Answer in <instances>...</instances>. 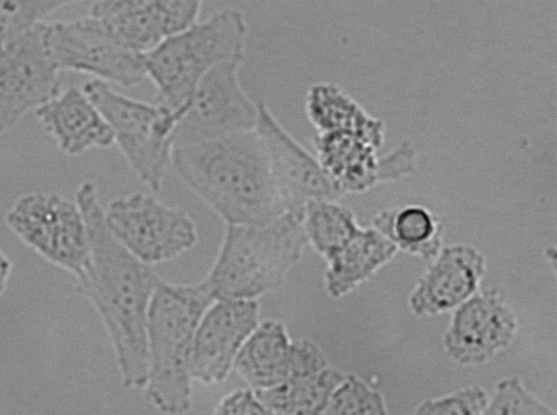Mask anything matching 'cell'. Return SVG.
<instances>
[{
    "instance_id": "obj_1",
    "label": "cell",
    "mask_w": 557,
    "mask_h": 415,
    "mask_svg": "<svg viewBox=\"0 0 557 415\" xmlns=\"http://www.w3.org/2000/svg\"><path fill=\"white\" fill-rule=\"evenodd\" d=\"M88 230L90 259L77 281L99 315L111 342L122 383L143 389L147 373L146 323L149 304L161 279L113 236L94 181L76 192Z\"/></svg>"
},
{
    "instance_id": "obj_2",
    "label": "cell",
    "mask_w": 557,
    "mask_h": 415,
    "mask_svg": "<svg viewBox=\"0 0 557 415\" xmlns=\"http://www.w3.org/2000/svg\"><path fill=\"white\" fill-rule=\"evenodd\" d=\"M171 165L225 225H260L286 213L256 129L174 147Z\"/></svg>"
},
{
    "instance_id": "obj_3",
    "label": "cell",
    "mask_w": 557,
    "mask_h": 415,
    "mask_svg": "<svg viewBox=\"0 0 557 415\" xmlns=\"http://www.w3.org/2000/svg\"><path fill=\"white\" fill-rule=\"evenodd\" d=\"M215 300L205 279L173 284L160 279L146 323L147 401L164 415H185L193 407L190 353L197 325Z\"/></svg>"
},
{
    "instance_id": "obj_4",
    "label": "cell",
    "mask_w": 557,
    "mask_h": 415,
    "mask_svg": "<svg viewBox=\"0 0 557 415\" xmlns=\"http://www.w3.org/2000/svg\"><path fill=\"white\" fill-rule=\"evenodd\" d=\"M308 246L300 216L226 225L205 280L215 299L258 300L278 290Z\"/></svg>"
},
{
    "instance_id": "obj_5",
    "label": "cell",
    "mask_w": 557,
    "mask_h": 415,
    "mask_svg": "<svg viewBox=\"0 0 557 415\" xmlns=\"http://www.w3.org/2000/svg\"><path fill=\"white\" fill-rule=\"evenodd\" d=\"M247 37L243 12L224 9L141 54L146 78L156 88V103L184 114L205 75L222 63L244 61Z\"/></svg>"
},
{
    "instance_id": "obj_6",
    "label": "cell",
    "mask_w": 557,
    "mask_h": 415,
    "mask_svg": "<svg viewBox=\"0 0 557 415\" xmlns=\"http://www.w3.org/2000/svg\"><path fill=\"white\" fill-rule=\"evenodd\" d=\"M82 89L110 126L114 143L134 175L158 192L171 165L174 133L183 113L127 97L94 78Z\"/></svg>"
},
{
    "instance_id": "obj_7",
    "label": "cell",
    "mask_w": 557,
    "mask_h": 415,
    "mask_svg": "<svg viewBox=\"0 0 557 415\" xmlns=\"http://www.w3.org/2000/svg\"><path fill=\"white\" fill-rule=\"evenodd\" d=\"M8 228L48 262L78 281L90 259L89 237L77 202L54 192L33 191L17 198L4 215Z\"/></svg>"
},
{
    "instance_id": "obj_8",
    "label": "cell",
    "mask_w": 557,
    "mask_h": 415,
    "mask_svg": "<svg viewBox=\"0 0 557 415\" xmlns=\"http://www.w3.org/2000/svg\"><path fill=\"white\" fill-rule=\"evenodd\" d=\"M104 218L119 242L148 266L175 260L198 240L197 226L185 210L149 193L133 192L111 200Z\"/></svg>"
},
{
    "instance_id": "obj_9",
    "label": "cell",
    "mask_w": 557,
    "mask_h": 415,
    "mask_svg": "<svg viewBox=\"0 0 557 415\" xmlns=\"http://www.w3.org/2000/svg\"><path fill=\"white\" fill-rule=\"evenodd\" d=\"M42 37L60 72L88 74L94 79L124 88L135 87L146 78L141 55L122 47L89 14L74 20L45 21Z\"/></svg>"
},
{
    "instance_id": "obj_10",
    "label": "cell",
    "mask_w": 557,
    "mask_h": 415,
    "mask_svg": "<svg viewBox=\"0 0 557 415\" xmlns=\"http://www.w3.org/2000/svg\"><path fill=\"white\" fill-rule=\"evenodd\" d=\"M242 63L243 61L222 63L199 81L176 125L174 147L256 128L258 103L248 97L240 84Z\"/></svg>"
},
{
    "instance_id": "obj_11",
    "label": "cell",
    "mask_w": 557,
    "mask_h": 415,
    "mask_svg": "<svg viewBox=\"0 0 557 415\" xmlns=\"http://www.w3.org/2000/svg\"><path fill=\"white\" fill-rule=\"evenodd\" d=\"M518 330L516 311L498 289L488 288L451 312L442 344L456 364L480 366L508 348Z\"/></svg>"
},
{
    "instance_id": "obj_12",
    "label": "cell",
    "mask_w": 557,
    "mask_h": 415,
    "mask_svg": "<svg viewBox=\"0 0 557 415\" xmlns=\"http://www.w3.org/2000/svg\"><path fill=\"white\" fill-rule=\"evenodd\" d=\"M255 129L263 142L272 179L286 213L300 216L311 200L342 197L315 155L287 131L263 102L258 103Z\"/></svg>"
},
{
    "instance_id": "obj_13",
    "label": "cell",
    "mask_w": 557,
    "mask_h": 415,
    "mask_svg": "<svg viewBox=\"0 0 557 415\" xmlns=\"http://www.w3.org/2000/svg\"><path fill=\"white\" fill-rule=\"evenodd\" d=\"M42 24L24 34L0 56V134L61 91L60 71L45 47Z\"/></svg>"
},
{
    "instance_id": "obj_14",
    "label": "cell",
    "mask_w": 557,
    "mask_h": 415,
    "mask_svg": "<svg viewBox=\"0 0 557 415\" xmlns=\"http://www.w3.org/2000/svg\"><path fill=\"white\" fill-rule=\"evenodd\" d=\"M258 300L215 299L203 312L194 337L189 373L205 386L223 382L260 322Z\"/></svg>"
},
{
    "instance_id": "obj_15",
    "label": "cell",
    "mask_w": 557,
    "mask_h": 415,
    "mask_svg": "<svg viewBox=\"0 0 557 415\" xmlns=\"http://www.w3.org/2000/svg\"><path fill=\"white\" fill-rule=\"evenodd\" d=\"M198 0L95 1L88 14L125 49L145 54L199 21Z\"/></svg>"
},
{
    "instance_id": "obj_16",
    "label": "cell",
    "mask_w": 557,
    "mask_h": 415,
    "mask_svg": "<svg viewBox=\"0 0 557 415\" xmlns=\"http://www.w3.org/2000/svg\"><path fill=\"white\" fill-rule=\"evenodd\" d=\"M486 259L473 246L443 247L408 294V307L419 317L453 312L480 290Z\"/></svg>"
},
{
    "instance_id": "obj_17",
    "label": "cell",
    "mask_w": 557,
    "mask_h": 415,
    "mask_svg": "<svg viewBox=\"0 0 557 415\" xmlns=\"http://www.w3.org/2000/svg\"><path fill=\"white\" fill-rule=\"evenodd\" d=\"M35 116L57 148L69 156L114 144L104 117L82 88H67L40 105Z\"/></svg>"
},
{
    "instance_id": "obj_18",
    "label": "cell",
    "mask_w": 557,
    "mask_h": 415,
    "mask_svg": "<svg viewBox=\"0 0 557 415\" xmlns=\"http://www.w3.org/2000/svg\"><path fill=\"white\" fill-rule=\"evenodd\" d=\"M314 155L342 196L361 193L379 185L377 149L349 131L315 134Z\"/></svg>"
},
{
    "instance_id": "obj_19",
    "label": "cell",
    "mask_w": 557,
    "mask_h": 415,
    "mask_svg": "<svg viewBox=\"0 0 557 415\" xmlns=\"http://www.w3.org/2000/svg\"><path fill=\"white\" fill-rule=\"evenodd\" d=\"M397 252L396 247L375 228L360 227L338 252L325 261V292L332 299L346 297L388 264Z\"/></svg>"
},
{
    "instance_id": "obj_20",
    "label": "cell",
    "mask_w": 557,
    "mask_h": 415,
    "mask_svg": "<svg viewBox=\"0 0 557 415\" xmlns=\"http://www.w3.org/2000/svg\"><path fill=\"white\" fill-rule=\"evenodd\" d=\"M305 112L317 134L349 131L380 149L385 125L370 115L341 86L330 81L312 84L305 96Z\"/></svg>"
},
{
    "instance_id": "obj_21",
    "label": "cell",
    "mask_w": 557,
    "mask_h": 415,
    "mask_svg": "<svg viewBox=\"0 0 557 415\" xmlns=\"http://www.w3.org/2000/svg\"><path fill=\"white\" fill-rule=\"evenodd\" d=\"M292 340L283 322H259L242 345L233 372L253 391L282 383L288 374Z\"/></svg>"
},
{
    "instance_id": "obj_22",
    "label": "cell",
    "mask_w": 557,
    "mask_h": 415,
    "mask_svg": "<svg viewBox=\"0 0 557 415\" xmlns=\"http://www.w3.org/2000/svg\"><path fill=\"white\" fill-rule=\"evenodd\" d=\"M372 227L388 239L398 251L431 262L443 249L444 225L430 209L404 204L379 211Z\"/></svg>"
},
{
    "instance_id": "obj_23",
    "label": "cell",
    "mask_w": 557,
    "mask_h": 415,
    "mask_svg": "<svg viewBox=\"0 0 557 415\" xmlns=\"http://www.w3.org/2000/svg\"><path fill=\"white\" fill-rule=\"evenodd\" d=\"M345 376L346 373L330 365L319 373L287 378L273 388L256 393L275 414L322 415L329 399Z\"/></svg>"
},
{
    "instance_id": "obj_24",
    "label": "cell",
    "mask_w": 557,
    "mask_h": 415,
    "mask_svg": "<svg viewBox=\"0 0 557 415\" xmlns=\"http://www.w3.org/2000/svg\"><path fill=\"white\" fill-rule=\"evenodd\" d=\"M300 219L308 246L324 261L338 252L361 227L349 206L330 199L309 201Z\"/></svg>"
},
{
    "instance_id": "obj_25",
    "label": "cell",
    "mask_w": 557,
    "mask_h": 415,
    "mask_svg": "<svg viewBox=\"0 0 557 415\" xmlns=\"http://www.w3.org/2000/svg\"><path fill=\"white\" fill-rule=\"evenodd\" d=\"M71 3L64 0L0 1V56L48 15Z\"/></svg>"
},
{
    "instance_id": "obj_26",
    "label": "cell",
    "mask_w": 557,
    "mask_h": 415,
    "mask_svg": "<svg viewBox=\"0 0 557 415\" xmlns=\"http://www.w3.org/2000/svg\"><path fill=\"white\" fill-rule=\"evenodd\" d=\"M322 415H388L383 393L357 375L346 374Z\"/></svg>"
},
{
    "instance_id": "obj_27",
    "label": "cell",
    "mask_w": 557,
    "mask_h": 415,
    "mask_svg": "<svg viewBox=\"0 0 557 415\" xmlns=\"http://www.w3.org/2000/svg\"><path fill=\"white\" fill-rule=\"evenodd\" d=\"M481 415H556L518 376L497 381Z\"/></svg>"
},
{
    "instance_id": "obj_28",
    "label": "cell",
    "mask_w": 557,
    "mask_h": 415,
    "mask_svg": "<svg viewBox=\"0 0 557 415\" xmlns=\"http://www.w3.org/2000/svg\"><path fill=\"white\" fill-rule=\"evenodd\" d=\"M490 393L471 385L418 403L409 415H481Z\"/></svg>"
},
{
    "instance_id": "obj_29",
    "label": "cell",
    "mask_w": 557,
    "mask_h": 415,
    "mask_svg": "<svg viewBox=\"0 0 557 415\" xmlns=\"http://www.w3.org/2000/svg\"><path fill=\"white\" fill-rule=\"evenodd\" d=\"M417 171V152L410 141L405 140L394 150L379 156V184L395 181Z\"/></svg>"
},
{
    "instance_id": "obj_30",
    "label": "cell",
    "mask_w": 557,
    "mask_h": 415,
    "mask_svg": "<svg viewBox=\"0 0 557 415\" xmlns=\"http://www.w3.org/2000/svg\"><path fill=\"white\" fill-rule=\"evenodd\" d=\"M212 415H272L256 391L236 389L225 394L215 405Z\"/></svg>"
},
{
    "instance_id": "obj_31",
    "label": "cell",
    "mask_w": 557,
    "mask_h": 415,
    "mask_svg": "<svg viewBox=\"0 0 557 415\" xmlns=\"http://www.w3.org/2000/svg\"><path fill=\"white\" fill-rule=\"evenodd\" d=\"M12 273V262L0 248V297L4 293Z\"/></svg>"
},
{
    "instance_id": "obj_32",
    "label": "cell",
    "mask_w": 557,
    "mask_h": 415,
    "mask_svg": "<svg viewBox=\"0 0 557 415\" xmlns=\"http://www.w3.org/2000/svg\"><path fill=\"white\" fill-rule=\"evenodd\" d=\"M272 415H282V414H275V413H272Z\"/></svg>"
}]
</instances>
